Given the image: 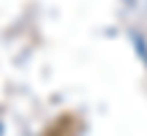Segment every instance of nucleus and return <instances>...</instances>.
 Returning a JSON list of instances; mask_svg holds the SVG:
<instances>
[]
</instances>
